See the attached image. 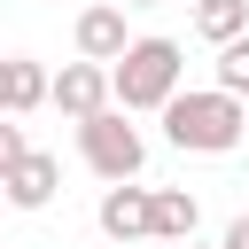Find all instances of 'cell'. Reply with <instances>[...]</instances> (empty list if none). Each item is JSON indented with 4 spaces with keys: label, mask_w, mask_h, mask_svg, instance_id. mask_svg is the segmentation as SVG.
I'll list each match as a JSON object with an SVG mask.
<instances>
[{
    "label": "cell",
    "mask_w": 249,
    "mask_h": 249,
    "mask_svg": "<svg viewBox=\"0 0 249 249\" xmlns=\"http://www.w3.org/2000/svg\"><path fill=\"white\" fill-rule=\"evenodd\" d=\"M39 101H54V78H47L31 54H8V62H0V109H8V117H31Z\"/></svg>",
    "instance_id": "8"
},
{
    "label": "cell",
    "mask_w": 249,
    "mask_h": 249,
    "mask_svg": "<svg viewBox=\"0 0 249 249\" xmlns=\"http://www.w3.org/2000/svg\"><path fill=\"white\" fill-rule=\"evenodd\" d=\"M54 109H62L70 124L109 117V109H117V70H109V62H62V78H54Z\"/></svg>",
    "instance_id": "4"
},
{
    "label": "cell",
    "mask_w": 249,
    "mask_h": 249,
    "mask_svg": "<svg viewBox=\"0 0 249 249\" xmlns=\"http://www.w3.org/2000/svg\"><path fill=\"white\" fill-rule=\"evenodd\" d=\"M195 226H202V202L187 195V187H156V241H195Z\"/></svg>",
    "instance_id": "9"
},
{
    "label": "cell",
    "mask_w": 249,
    "mask_h": 249,
    "mask_svg": "<svg viewBox=\"0 0 249 249\" xmlns=\"http://www.w3.org/2000/svg\"><path fill=\"white\" fill-rule=\"evenodd\" d=\"M16 156H31V140H23V117H8V124H0V163H16Z\"/></svg>",
    "instance_id": "12"
},
{
    "label": "cell",
    "mask_w": 249,
    "mask_h": 249,
    "mask_svg": "<svg viewBox=\"0 0 249 249\" xmlns=\"http://www.w3.org/2000/svg\"><path fill=\"white\" fill-rule=\"evenodd\" d=\"M179 70H187V54H179V39H163V31H148V39H132V54L117 62V109H171L179 101Z\"/></svg>",
    "instance_id": "2"
},
{
    "label": "cell",
    "mask_w": 249,
    "mask_h": 249,
    "mask_svg": "<svg viewBox=\"0 0 249 249\" xmlns=\"http://www.w3.org/2000/svg\"><path fill=\"white\" fill-rule=\"evenodd\" d=\"M78 62H124L132 54V31H124V0H93V8H78Z\"/></svg>",
    "instance_id": "6"
},
{
    "label": "cell",
    "mask_w": 249,
    "mask_h": 249,
    "mask_svg": "<svg viewBox=\"0 0 249 249\" xmlns=\"http://www.w3.org/2000/svg\"><path fill=\"white\" fill-rule=\"evenodd\" d=\"M163 140H171L179 156H233V148L249 140V101H233V93H218V86L179 93V101L163 109Z\"/></svg>",
    "instance_id": "1"
},
{
    "label": "cell",
    "mask_w": 249,
    "mask_h": 249,
    "mask_svg": "<svg viewBox=\"0 0 249 249\" xmlns=\"http://www.w3.org/2000/svg\"><path fill=\"white\" fill-rule=\"evenodd\" d=\"M124 117H132V109H109V117L78 124V156H86V171L109 179V187L140 179V163H148V140H140V124H124Z\"/></svg>",
    "instance_id": "3"
},
{
    "label": "cell",
    "mask_w": 249,
    "mask_h": 249,
    "mask_svg": "<svg viewBox=\"0 0 249 249\" xmlns=\"http://www.w3.org/2000/svg\"><path fill=\"white\" fill-rule=\"evenodd\" d=\"M195 31H202L210 47L249 39V0H195Z\"/></svg>",
    "instance_id": "10"
},
{
    "label": "cell",
    "mask_w": 249,
    "mask_h": 249,
    "mask_svg": "<svg viewBox=\"0 0 249 249\" xmlns=\"http://www.w3.org/2000/svg\"><path fill=\"white\" fill-rule=\"evenodd\" d=\"M218 249H249V210H241V218L226 226V241H218Z\"/></svg>",
    "instance_id": "13"
},
{
    "label": "cell",
    "mask_w": 249,
    "mask_h": 249,
    "mask_svg": "<svg viewBox=\"0 0 249 249\" xmlns=\"http://www.w3.org/2000/svg\"><path fill=\"white\" fill-rule=\"evenodd\" d=\"M187 249H202V241H187Z\"/></svg>",
    "instance_id": "15"
},
{
    "label": "cell",
    "mask_w": 249,
    "mask_h": 249,
    "mask_svg": "<svg viewBox=\"0 0 249 249\" xmlns=\"http://www.w3.org/2000/svg\"><path fill=\"white\" fill-rule=\"evenodd\" d=\"M124 8H156V0H124Z\"/></svg>",
    "instance_id": "14"
},
{
    "label": "cell",
    "mask_w": 249,
    "mask_h": 249,
    "mask_svg": "<svg viewBox=\"0 0 249 249\" xmlns=\"http://www.w3.org/2000/svg\"><path fill=\"white\" fill-rule=\"evenodd\" d=\"M0 187H8V202H16V210H47V202H54V187H62V163L31 148V156L0 163Z\"/></svg>",
    "instance_id": "7"
},
{
    "label": "cell",
    "mask_w": 249,
    "mask_h": 249,
    "mask_svg": "<svg viewBox=\"0 0 249 249\" xmlns=\"http://www.w3.org/2000/svg\"><path fill=\"white\" fill-rule=\"evenodd\" d=\"M93 226H101L109 241H156V187H140V179H124V187H101V210H93Z\"/></svg>",
    "instance_id": "5"
},
{
    "label": "cell",
    "mask_w": 249,
    "mask_h": 249,
    "mask_svg": "<svg viewBox=\"0 0 249 249\" xmlns=\"http://www.w3.org/2000/svg\"><path fill=\"white\" fill-rule=\"evenodd\" d=\"M218 93H233V101H249V39H233V47H218V78H210Z\"/></svg>",
    "instance_id": "11"
}]
</instances>
